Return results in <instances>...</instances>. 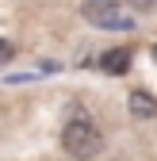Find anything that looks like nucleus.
Returning a JSON list of instances; mask_svg holds the SVG:
<instances>
[{
  "label": "nucleus",
  "instance_id": "obj_4",
  "mask_svg": "<svg viewBox=\"0 0 157 161\" xmlns=\"http://www.w3.org/2000/svg\"><path fill=\"white\" fill-rule=\"evenodd\" d=\"M130 111L138 115V119H149V115H157V100L138 88V92H130Z\"/></svg>",
  "mask_w": 157,
  "mask_h": 161
},
{
  "label": "nucleus",
  "instance_id": "obj_5",
  "mask_svg": "<svg viewBox=\"0 0 157 161\" xmlns=\"http://www.w3.org/2000/svg\"><path fill=\"white\" fill-rule=\"evenodd\" d=\"M12 54H15V46L8 42V38H0V69H4V65L12 62Z\"/></svg>",
  "mask_w": 157,
  "mask_h": 161
},
{
  "label": "nucleus",
  "instance_id": "obj_1",
  "mask_svg": "<svg viewBox=\"0 0 157 161\" xmlns=\"http://www.w3.org/2000/svg\"><path fill=\"white\" fill-rule=\"evenodd\" d=\"M62 146H65V153L77 157V161H92L96 153L104 150V134H100V127H96L92 119L73 115L69 123L62 127Z\"/></svg>",
  "mask_w": 157,
  "mask_h": 161
},
{
  "label": "nucleus",
  "instance_id": "obj_6",
  "mask_svg": "<svg viewBox=\"0 0 157 161\" xmlns=\"http://www.w3.org/2000/svg\"><path fill=\"white\" fill-rule=\"evenodd\" d=\"M127 4H130L134 12H153V8H157V0H127Z\"/></svg>",
  "mask_w": 157,
  "mask_h": 161
},
{
  "label": "nucleus",
  "instance_id": "obj_3",
  "mask_svg": "<svg viewBox=\"0 0 157 161\" xmlns=\"http://www.w3.org/2000/svg\"><path fill=\"white\" fill-rule=\"evenodd\" d=\"M100 69H104V73H115V77L127 73V69H130V50H127V46L104 50V54H100Z\"/></svg>",
  "mask_w": 157,
  "mask_h": 161
},
{
  "label": "nucleus",
  "instance_id": "obj_2",
  "mask_svg": "<svg viewBox=\"0 0 157 161\" xmlns=\"http://www.w3.org/2000/svg\"><path fill=\"white\" fill-rule=\"evenodd\" d=\"M81 15L92 27H107V31H130L134 19L119 12V0H81Z\"/></svg>",
  "mask_w": 157,
  "mask_h": 161
}]
</instances>
